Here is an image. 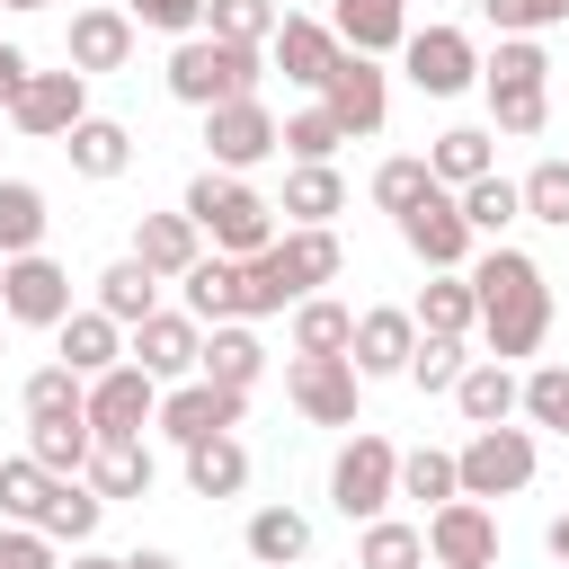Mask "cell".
Here are the masks:
<instances>
[{"label": "cell", "mask_w": 569, "mask_h": 569, "mask_svg": "<svg viewBox=\"0 0 569 569\" xmlns=\"http://www.w3.org/2000/svg\"><path fill=\"white\" fill-rule=\"evenodd\" d=\"M471 302H480V338H489V356L498 365H516V356H533L542 338H551V284H542V267L525 258V249H489L480 267H471Z\"/></svg>", "instance_id": "cell-1"}, {"label": "cell", "mask_w": 569, "mask_h": 569, "mask_svg": "<svg viewBox=\"0 0 569 569\" xmlns=\"http://www.w3.org/2000/svg\"><path fill=\"white\" fill-rule=\"evenodd\" d=\"M338 267H347V249H338L329 222H293V231H276V240L249 258V320H267V311H284V302L338 284Z\"/></svg>", "instance_id": "cell-2"}, {"label": "cell", "mask_w": 569, "mask_h": 569, "mask_svg": "<svg viewBox=\"0 0 569 569\" xmlns=\"http://www.w3.org/2000/svg\"><path fill=\"white\" fill-rule=\"evenodd\" d=\"M258 80H267V44H222V36H178V53H169V98L178 107H222V98H258Z\"/></svg>", "instance_id": "cell-3"}, {"label": "cell", "mask_w": 569, "mask_h": 569, "mask_svg": "<svg viewBox=\"0 0 569 569\" xmlns=\"http://www.w3.org/2000/svg\"><path fill=\"white\" fill-rule=\"evenodd\" d=\"M222 258H258L267 240H276V204L249 187V178H231V169H204L196 187H187V204H178Z\"/></svg>", "instance_id": "cell-4"}, {"label": "cell", "mask_w": 569, "mask_h": 569, "mask_svg": "<svg viewBox=\"0 0 569 569\" xmlns=\"http://www.w3.org/2000/svg\"><path fill=\"white\" fill-rule=\"evenodd\" d=\"M391 498H400V453H391V436L356 427V436L338 445V462H329V507H338L347 525H373Z\"/></svg>", "instance_id": "cell-5"}, {"label": "cell", "mask_w": 569, "mask_h": 569, "mask_svg": "<svg viewBox=\"0 0 569 569\" xmlns=\"http://www.w3.org/2000/svg\"><path fill=\"white\" fill-rule=\"evenodd\" d=\"M240 409H249V391H231V382H204V373H187V382H169V391H160L151 427H160L169 445H204V436H231V427H240Z\"/></svg>", "instance_id": "cell-6"}, {"label": "cell", "mask_w": 569, "mask_h": 569, "mask_svg": "<svg viewBox=\"0 0 569 569\" xmlns=\"http://www.w3.org/2000/svg\"><path fill=\"white\" fill-rule=\"evenodd\" d=\"M453 471H462V498H516L525 480H533V436L525 427H471V445L453 453Z\"/></svg>", "instance_id": "cell-7"}, {"label": "cell", "mask_w": 569, "mask_h": 569, "mask_svg": "<svg viewBox=\"0 0 569 569\" xmlns=\"http://www.w3.org/2000/svg\"><path fill=\"white\" fill-rule=\"evenodd\" d=\"M320 107L338 116V133H382V116H391V80H382V62L338 44V62H329V80H320Z\"/></svg>", "instance_id": "cell-8"}, {"label": "cell", "mask_w": 569, "mask_h": 569, "mask_svg": "<svg viewBox=\"0 0 569 569\" xmlns=\"http://www.w3.org/2000/svg\"><path fill=\"white\" fill-rule=\"evenodd\" d=\"M80 116H89V80H80V71H27L18 98H9V124H18L27 142H62Z\"/></svg>", "instance_id": "cell-9"}, {"label": "cell", "mask_w": 569, "mask_h": 569, "mask_svg": "<svg viewBox=\"0 0 569 569\" xmlns=\"http://www.w3.org/2000/svg\"><path fill=\"white\" fill-rule=\"evenodd\" d=\"M62 311H71V276H62L44 249L0 258V320H18V329H53Z\"/></svg>", "instance_id": "cell-10"}, {"label": "cell", "mask_w": 569, "mask_h": 569, "mask_svg": "<svg viewBox=\"0 0 569 569\" xmlns=\"http://www.w3.org/2000/svg\"><path fill=\"white\" fill-rule=\"evenodd\" d=\"M196 356H204V320L196 311H151V320L124 329V365H142L151 382H187Z\"/></svg>", "instance_id": "cell-11"}, {"label": "cell", "mask_w": 569, "mask_h": 569, "mask_svg": "<svg viewBox=\"0 0 569 569\" xmlns=\"http://www.w3.org/2000/svg\"><path fill=\"white\" fill-rule=\"evenodd\" d=\"M89 436L98 445H116V436H142L151 427V409H160V382L142 373V365H107V373H89Z\"/></svg>", "instance_id": "cell-12"}, {"label": "cell", "mask_w": 569, "mask_h": 569, "mask_svg": "<svg viewBox=\"0 0 569 569\" xmlns=\"http://www.w3.org/2000/svg\"><path fill=\"white\" fill-rule=\"evenodd\" d=\"M400 62H409V80H418L427 98H462V89L480 80V53H471L462 27H409V36H400Z\"/></svg>", "instance_id": "cell-13"}, {"label": "cell", "mask_w": 569, "mask_h": 569, "mask_svg": "<svg viewBox=\"0 0 569 569\" xmlns=\"http://www.w3.org/2000/svg\"><path fill=\"white\" fill-rule=\"evenodd\" d=\"M204 151H213V169H258V160H276V116H267V98H222V107H204Z\"/></svg>", "instance_id": "cell-14"}, {"label": "cell", "mask_w": 569, "mask_h": 569, "mask_svg": "<svg viewBox=\"0 0 569 569\" xmlns=\"http://www.w3.org/2000/svg\"><path fill=\"white\" fill-rule=\"evenodd\" d=\"M284 391H293V409H302L311 427H356L365 373H356L347 356H293V365H284Z\"/></svg>", "instance_id": "cell-15"}, {"label": "cell", "mask_w": 569, "mask_h": 569, "mask_svg": "<svg viewBox=\"0 0 569 569\" xmlns=\"http://www.w3.org/2000/svg\"><path fill=\"white\" fill-rule=\"evenodd\" d=\"M427 560H436V569H489V560H498V516H489L480 498L427 507Z\"/></svg>", "instance_id": "cell-16"}, {"label": "cell", "mask_w": 569, "mask_h": 569, "mask_svg": "<svg viewBox=\"0 0 569 569\" xmlns=\"http://www.w3.org/2000/svg\"><path fill=\"white\" fill-rule=\"evenodd\" d=\"M400 240H409L427 267H462V258H471V222H462L453 187H427V196L400 213Z\"/></svg>", "instance_id": "cell-17"}, {"label": "cell", "mask_w": 569, "mask_h": 569, "mask_svg": "<svg viewBox=\"0 0 569 569\" xmlns=\"http://www.w3.org/2000/svg\"><path fill=\"white\" fill-rule=\"evenodd\" d=\"M71 71L89 80V71H124L133 62V18L124 9H107V0H89V9H71Z\"/></svg>", "instance_id": "cell-18"}, {"label": "cell", "mask_w": 569, "mask_h": 569, "mask_svg": "<svg viewBox=\"0 0 569 569\" xmlns=\"http://www.w3.org/2000/svg\"><path fill=\"white\" fill-rule=\"evenodd\" d=\"M409 347H418V320L409 311H356V338H347V365L365 373V382H382V373H409Z\"/></svg>", "instance_id": "cell-19"}, {"label": "cell", "mask_w": 569, "mask_h": 569, "mask_svg": "<svg viewBox=\"0 0 569 569\" xmlns=\"http://www.w3.org/2000/svg\"><path fill=\"white\" fill-rule=\"evenodd\" d=\"M267 62H276L293 89H320V80H329V62H338V36H329L320 18H276V36H267Z\"/></svg>", "instance_id": "cell-20"}, {"label": "cell", "mask_w": 569, "mask_h": 569, "mask_svg": "<svg viewBox=\"0 0 569 569\" xmlns=\"http://www.w3.org/2000/svg\"><path fill=\"white\" fill-rule=\"evenodd\" d=\"M178 284H187V311H196V320H249V258H222V249H213V258H196Z\"/></svg>", "instance_id": "cell-21"}, {"label": "cell", "mask_w": 569, "mask_h": 569, "mask_svg": "<svg viewBox=\"0 0 569 569\" xmlns=\"http://www.w3.org/2000/svg\"><path fill=\"white\" fill-rule=\"evenodd\" d=\"M53 338H62V365L89 382V373H107V365H124V320H107L98 302L89 311H62L53 320Z\"/></svg>", "instance_id": "cell-22"}, {"label": "cell", "mask_w": 569, "mask_h": 569, "mask_svg": "<svg viewBox=\"0 0 569 569\" xmlns=\"http://www.w3.org/2000/svg\"><path fill=\"white\" fill-rule=\"evenodd\" d=\"M133 258L169 284V276H187V267L204 258V231H196L187 213H142V222H133Z\"/></svg>", "instance_id": "cell-23"}, {"label": "cell", "mask_w": 569, "mask_h": 569, "mask_svg": "<svg viewBox=\"0 0 569 569\" xmlns=\"http://www.w3.org/2000/svg\"><path fill=\"white\" fill-rule=\"evenodd\" d=\"M329 36H338L347 53H373V62H382V53L409 36V0H338Z\"/></svg>", "instance_id": "cell-24"}, {"label": "cell", "mask_w": 569, "mask_h": 569, "mask_svg": "<svg viewBox=\"0 0 569 569\" xmlns=\"http://www.w3.org/2000/svg\"><path fill=\"white\" fill-rule=\"evenodd\" d=\"M196 373H204V382H231V391H249V382L267 373V347H258V329H249V320H213V338H204Z\"/></svg>", "instance_id": "cell-25"}, {"label": "cell", "mask_w": 569, "mask_h": 569, "mask_svg": "<svg viewBox=\"0 0 569 569\" xmlns=\"http://www.w3.org/2000/svg\"><path fill=\"white\" fill-rule=\"evenodd\" d=\"M89 489L116 507V498H151V445L142 436H116V445H89Z\"/></svg>", "instance_id": "cell-26"}, {"label": "cell", "mask_w": 569, "mask_h": 569, "mask_svg": "<svg viewBox=\"0 0 569 569\" xmlns=\"http://www.w3.org/2000/svg\"><path fill=\"white\" fill-rule=\"evenodd\" d=\"M62 151H71L80 178H124V169H133V133H124L116 116H80V124L62 133Z\"/></svg>", "instance_id": "cell-27"}, {"label": "cell", "mask_w": 569, "mask_h": 569, "mask_svg": "<svg viewBox=\"0 0 569 569\" xmlns=\"http://www.w3.org/2000/svg\"><path fill=\"white\" fill-rule=\"evenodd\" d=\"M489 169H498V133H480V124H453V133L427 142V178H436V187H471V178H489Z\"/></svg>", "instance_id": "cell-28"}, {"label": "cell", "mask_w": 569, "mask_h": 569, "mask_svg": "<svg viewBox=\"0 0 569 569\" xmlns=\"http://www.w3.org/2000/svg\"><path fill=\"white\" fill-rule=\"evenodd\" d=\"M516 391H525V382H516L498 356H471V365H462V382H453V400H462V418H471V427H507V418H516Z\"/></svg>", "instance_id": "cell-29"}, {"label": "cell", "mask_w": 569, "mask_h": 569, "mask_svg": "<svg viewBox=\"0 0 569 569\" xmlns=\"http://www.w3.org/2000/svg\"><path fill=\"white\" fill-rule=\"evenodd\" d=\"M240 542H249V560H258V569H293V560L311 551V516H302V507H258Z\"/></svg>", "instance_id": "cell-30"}, {"label": "cell", "mask_w": 569, "mask_h": 569, "mask_svg": "<svg viewBox=\"0 0 569 569\" xmlns=\"http://www.w3.org/2000/svg\"><path fill=\"white\" fill-rule=\"evenodd\" d=\"M480 80H489V116H498V133L533 142V133L551 124V80H498V71H480Z\"/></svg>", "instance_id": "cell-31"}, {"label": "cell", "mask_w": 569, "mask_h": 569, "mask_svg": "<svg viewBox=\"0 0 569 569\" xmlns=\"http://www.w3.org/2000/svg\"><path fill=\"white\" fill-rule=\"evenodd\" d=\"M409 320H418V329H436V338H462V329L480 320V302H471V276H462V267H436Z\"/></svg>", "instance_id": "cell-32"}, {"label": "cell", "mask_w": 569, "mask_h": 569, "mask_svg": "<svg viewBox=\"0 0 569 569\" xmlns=\"http://www.w3.org/2000/svg\"><path fill=\"white\" fill-rule=\"evenodd\" d=\"M89 445H98V436H89V409H71V418H27V453H36L53 480H71V471L89 462Z\"/></svg>", "instance_id": "cell-33"}, {"label": "cell", "mask_w": 569, "mask_h": 569, "mask_svg": "<svg viewBox=\"0 0 569 569\" xmlns=\"http://www.w3.org/2000/svg\"><path fill=\"white\" fill-rule=\"evenodd\" d=\"M98 516H107V498L71 471V480H53V498H44L36 533H44V542H89V533H98Z\"/></svg>", "instance_id": "cell-34"}, {"label": "cell", "mask_w": 569, "mask_h": 569, "mask_svg": "<svg viewBox=\"0 0 569 569\" xmlns=\"http://www.w3.org/2000/svg\"><path fill=\"white\" fill-rule=\"evenodd\" d=\"M338 204H347V178H338L329 160H293V169H284V204H276V213H293V222H329Z\"/></svg>", "instance_id": "cell-35"}, {"label": "cell", "mask_w": 569, "mask_h": 569, "mask_svg": "<svg viewBox=\"0 0 569 569\" xmlns=\"http://www.w3.org/2000/svg\"><path fill=\"white\" fill-rule=\"evenodd\" d=\"M98 311H107V320H124V329H133V320H151V311H160V276H151L142 258H116V267L98 276Z\"/></svg>", "instance_id": "cell-36"}, {"label": "cell", "mask_w": 569, "mask_h": 569, "mask_svg": "<svg viewBox=\"0 0 569 569\" xmlns=\"http://www.w3.org/2000/svg\"><path fill=\"white\" fill-rule=\"evenodd\" d=\"M347 338H356V311L347 302H329V293H302L293 302V356H347Z\"/></svg>", "instance_id": "cell-37"}, {"label": "cell", "mask_w": 569, "mask_h": 569, "mask_svg": "<svg viewBox=\"0 0 569 569\" xmlns=\"http://www.w3.org/2000/svg\"><path fill=\"white\" fill-rule=\"evenodd\" d=\"M187 489H196V498H240V489H249V453H240L231 436L187 445Z\"/></svg>", "instance_id": "cell-38"}, {"label": "cell", "mask_w": 569, "mask_h": 569, "mask_svg": "<svg viewBox=\"0 0 569 569\" xmlns=\"http://www.w3.org/2000/svg\"><path fill=\"white\" fill-rule=\"evenodd\" d=\"M44 187H27V178H0V258H27V249H44Z\"/></svg>", "instance_id": "cell-39"}, {"label": "cell", "mask_w": 569, "mask_h": 569, "mask_svg": "<svg viewBox=\"0 0 569 569\" xmlns=\"http://www.w3.org/2000/svg\"><path fill=\"white\" fill-rule=\"evenodd\" d=\"M356 569H427V525L373 516V525H365V542H356Z\"/></svg>", "instance_id": "cell-40"}, {"label": "cell", "mask_w": 569, "mask_h": 569, "mask_svg": "<svg viewBox=\"0 0 569 569\" xmlns=\"http://www.w3.org/2000/svg\"><path fill=\"white\" fill-rule=\"evenodd\" d=\"M453 204H462L471 240H498V231L525 213V204H516V178H498V169H489V178H471V187H453Z\"/></svg>", "instance_id": "cell-41"}, {"label": "cell", "mask_w": 569, "mask_h": 569, "mask_svg": "<svg viewBox=\"0 0 569 569\" xmlns=\"http://www.w3.org/2000/svg\"><path fill=\"white\" fill-rule=\"evenodd\" d=\"M44 498H53V471H44L36 453L0 462V525H36V516H44Z\"/></svg>", "instance_id": "cell-42"}, {"label": "cell", "mask_w": 569, "mask_h": 569, "mask_svg": "<svg viewBox=\"0 0 569 569\" xmlns=\"http://www.w3.org/2000/svg\"><path fill=\"white\" fill-rule=\"evenodd\" d=\"M400 498H427V507L462 498V471H453V453H445V445H418V453H400Z\"/></svg>", "instance_id": "cell-43"}, {"label": "cell", "mask_w": 569, "mask_h": 569, "mask_svg": "<svg viewBox=\"0 0 569 569\" xmlns=\"http://www.w3.org/2000/svg\"><path fill=\"white\" fill-rule=\"evenodd\" d=\"M276 0H204V36H222V44H267L276 36Z\"/></svg>", "instance_id": "cell-44"}, {"label": "cell", "mask_w": 569, "mask_h": 569, "mask_svg": "<svg viewBox=\"0 0 569 569\" xmlns=\"http://www.w3.org/2000/svg\"><path fill=\"white\" fill-rule=\"evenodd\" d=\"M516 204H525L533 222H551V231H569V160H533V169L516 178Z\"/></svg>", "instance_id": "cell-45"}, {"label": "cell", "mask_w": 569, "mask_h": 569, "mask_svg": "<svg viewBox=\"0 0 569 569\" xmlns=\"http://www.w3.org/2000/svg\"><path fill=\"white\" fill-rule=\"evenodd\" d=\"M338 142H347V133H338L329 107H302V116L276 124V151H284V160H338Z\"/></svg>", "instance_id": "cell-46"}, {"label": "cell", "mask_w": 569, "mask_h": 569, "mask_svg": "<svg viewBox=\"0 0 569 569\" xmlns=\"http://www.w3.org/2000/svg\"><path fill=\"white\" fill-rule=\"evenodd\" d=\"M516 409H525L533 427L569 436V365H533V373H525V391H516Z\"/></svg>", "instance_id": "cell-47"}, {"label": "cell", "mask_w": 569, "mask_h": 569, "mask_svg": "<svg viewBox=\"0 0 569 569\" xmlns=\"http://www.w3.org/2000/svg\"><path fill=\"white\" fill-rule=\"evenodd\" d=\"M462 365H471V356H462V338L418 329V347H409V382H418V391H453V382H462Z\"/></svg>", "instance_id": "cell-48"}, {"label": "cell", "mask_w": 569, "mask_h": 569, "mask_svg": "<svg viewBox=\"0 0 569 569\" xmlns=\"http://www.w3.org/2000/svg\"><path fill=\"white\" fill-rule=\"evenodd\" d=\"M427 187H436V178H427V151H400V160L373 169V204H382V213H409Z\"/></svg>", "instance_id": "cell-49"}, {"label": "cell", "mask_w": 569, "mask_h": 569, "mask_svg": "<svg viewBox=\"0 0 569 569\" xmlns=\"http://www.w3.org/2000/svg\"><path fill=\"white\" fill-rule=\"evenodd\" d=\"M80 400H89V382H80L71 365H36V373H27V418H71Z\"/></svg>", "instance_id": "cell-50"}, {"label": "cell", "mask_w": 569, "mask_h": 569, "mask_svg": "<svg viewBox=\"0 0 569 569\" xmlns=\"http://www.w3.org/2000/svg\"><path fill=\"white\" fill-rule=\"evenodd\" d=\"M489 9V27L498 36H542V27H560L569 18V0H480Z\"/></svg>", "instance_id": "cell-51"}, {"label": "cell", "mask_w": 569, "mask_h": 569, "mask_svg": "<svg viewBox=\"0 0 569 569\" xmlns=\"http://www.w3.org/2000/svg\"><path fill=\"white\" fill-rule=\"evenodd\" d=\"M124 18L151 27V36H196L204 27V0H124Z\"/></svg>", "instance_id": "cell-52"}, {"label": "cell", "mask_w": 569, "mask_h": 569, "mask_svg": "<svg viewBox=\"0 0 569 569\" xmlns=\"http://www.w3.org/2000/svg\"><path fill=\"white\" fill-rule=\"evenodd\" d=\"M0 569H62V560L36 525H0Z\"/></svg>", "instance_id": "cell-53"}, {"label": "cell", "mask_w": 569, "mask_h": 569, "mask_svg": "<svg viewBox=\"0 0 569 569\" xmlns=\"http://www.w3.org/2000/svg\"><path fill=\"white\" fill-rule=\"evenodd\" d=\"M18 80H27V53H18V44H0V107L18 98Z\"/></svg>", "instance_id": "cell-54"}, {"label": "cell", "mask_w": 569, "mask_h": 569, "mask_svg": "<svg viewBox=\"0 0 569 569\" xmlns=\"http://www.w3.org/2000/svg\"><path fill=\"white\" fill-rule=\"evenodd\" d=\"M542 542H551V560H569V516H551V533H542Z\"/></svg>", "instance_id": "cell-55"}, {"label": "cell", "mask_w": 569, "mask_h": 569, "mask_svg": "<svg viewBox=\"0 0 569 569\" xmlns=\"http://www.w3.org/2000/svg\"><path fill=\"white\" fill-rule=\"evenodd\" d=\"M71 569H124L116 551H71Z\"/></svg>", "instance_id": "cell-56"}, {"label": "cell", "mask_w": 569, "mask_h": 569, "mask_svg": "<svg viewBox=\"0 0 569 569\" xmlns=\"http://www.w3.org/2000/svg\"><path fill=\"white\" fill-rule=\"evenodd\" d=\"M124 569H178V560H169V551H133Z\"/></svg>", "instance_id": "cell-57"}, {"label": "cell", "mask_w": 569, "mask_h": 569, "mask_svg": "<svg viewBox=\"0 0 569 569\" xmlns=\"http://www.w3.org/2000/svg\"><path fill=\"white\" fill-rule=\"evenodd\" d=\"M0 9H53V0H0Z\"/></svg>", "instance_id": "cell-58"}, {"label": "cell", "mask_w": 569, "mask_h": 569, "mask_svg": "<svg viewBox=\"0 0 569 569\" xmlns=\"http://www.w3.org/2000/svg\"><path fill=\"white\" fill-rule=\"evenodd\" d=\"M107 9H124V0H107Z\"/></svg>", "instance_id": "cell-59"}, {"label": "cell", "mask_w": 569, "mask_h": 569, "mask_svg": "<svg viewBox=\"0 0 569 569\" xmlns=\"http://www.w3.org/2000/svg\"><path fill=\"white\" fill-rule=\"evenodd\" d=\"M560 569H569V560H560Z\"/></svg>", "instance_id": "cell-60"}]
</instances>
